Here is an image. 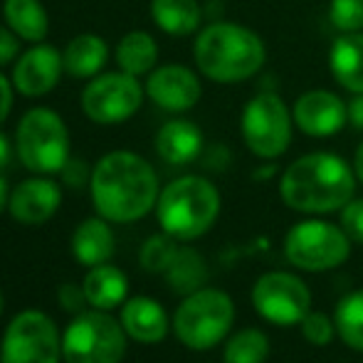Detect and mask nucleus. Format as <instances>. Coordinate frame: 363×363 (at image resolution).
Segmentation results:
<instances>
[{"instance_id":"obj_38","label":"nucleus","mask_w":363,"mask_h":363,"mask_svg":"<svg viewBox=\"0 0 363 363\" xmlns=\"http://www.w3.org/2000/svg\"><path fill=\"white\" fill-rule=\"evenodd\" d=\"M10 158H13V146H10V139L0 131V171H3L5 166L10 163Z\"/></svg>"},{"instance_id":"obj_22","label":"nucleus","mask_w":363,"mask_h":363,"mask_svg":"<svg viewBox=\"0 0 363 363\" xmlns=\"http://www.w3.org/2000/svg\"><path fill=\"white\" fill-rule=\"evenodd\" d=\"M82 287H84L86 301H89L91 309L109 311L114 306L124 304L129 282H126V274L114 264H96V267H89Z\"/></svg>"},{"instance_id":"obj_18","label":"nucleus","mask_w":363,"mask_h":363,"mask_svg":"<svg viewBox=\"0 0 363 363\" xmlns=\"http://www.w3.org/2000/svg\"><path fill=\"white\" fill-rule=\"evenodd\" d=\"M203 151V131L188 119H173L158 129L156 153L171 166H188Z\"/></svg>"},{"instance_id":"obj_21","label":"nucleus","mask_w":363,"mask_h":363,"mask_svg":"<svg viewBox=\"0 0 363 363\" xmlns=\"http://www.w3.org/2000/svg\"><path fill=\"white\" fill-rule=\"evenodd\" d=\"M65 72L77 79H91L104 69V65L109 62V45L99 35H77L67 43L62 52Z\"/></svg>"},{"instance_id":"obj_6","label":"nucleus","mask_w":363,"mask_h":363,"mask_svg":"<svg viewBox=\"0 0 363 363\" xmlns=\"http://www.w3.org/2000/svg\"><path fill=\"white\" fill-rule=\"evenodd\" d=\"M235 321V304L220 289H198L181 301L173 316L178 341L193 351H208L228 336Z\"/></svg>"},{"instance_id":"obj_25","label":"nucleus","mask_w":363,"mask_h":363,"mask_svg":"<svg viewBox=\"0 0 363 363\" xmlns=\"http://www.w3.org/2000/svg\"><path fill=\"white\" fill-rule=\"evenodd\" d=\"M114 57L121 72L134 77L151 74L158 62V45L144 30H134V33H126L119 40V45L114 50Z\"/></svg>"},{"instance_id":"obj_41","label":"nucleus","mask_w":363,"mask_h":363,"mask_svg":"<svg viewBox=\"0 0 363 363\" xmlns=\"http://www.w3.org/2000/svg\"><path fill=\"white\" fill-rule=\"evenodd\" d=\"M0 314H3V294H0Z\"/></svg>"},{"instance_id":"obj_34","label":"nucleus","mask_w":363,"mask_h":363,"mask_svg":"<svg viewBox=\"0 0 363 363\" xmlns=\"http://www.w3.org/2000/svg\"><path fill=\"white\" fill-rule=\"evenodd\" d=\"M60 173H62V181L67 183V186H72V188H82L86 181H91L89 166H86L82 158H69Z\"/></svg>"},{"instance_id":"obj_19","label":"nucleus","mask_w":363,"mask_h":363,"mask_svg":"<svg viewBox=\"0 0 363 363\" xmlns=\"http://www.w3.org/2000/svg\"><path fill=\"white\" fill-rule=\"evenodd\" d=\"M114 233L106 218H86L72 235V255L84 267L106 264L114 255Z\"/></svg>"},{"instance_id":"obj_27","label":"nucleus","mask_w":363,"mask_h":363,"mask_svg":"<svg viewBox=\"0 0 363 363\" xmlns=\"http://www.w3.org/2000/svg\"><path fill=\"white\" fill-rule=\"evenodd\" d=\"M334 324L336 334L349 349L363 351V289L351 291L336 304Z\"/></svg>"},{"instance_id":"obj_3","label":"nucleus","mask_w":363,"mask_h":363,"mask_svg":"<svg viewBox=\"0 0 363 363\" xmlns=\"http://www.w3.org/2000/svg\"><path fill=\"white\" fill-rule=\"evenodd\" d=\"M193 60L208 79L218 84H238L262 69L267 48L255 30L218 20L198 33Z\"/></svg>"},{"instance_id":"obj_26","label":"nucleus","mask_w":363,"mask_h":363,"mask_svg":"<svg viewBox=\"0 0 363 363\" xmlns=\"http://www.w3.org/2000/svg\"><path fill=\"white\" fill-rule=\"evenodd\" d=\"M168 284L173 287V291L178 294H193V291L203 289L208 272H206V259L191 247H178L173 262L168 264L166 272Z\"/></svg>"},{"instance_id":"obj_13","label":"nucleus","mask_w":363,"mask_h":363,"mask_svg":"<svg viewBox=\"0 0 363 363\" xmlns=\"http://www.w3.org/2000/svg\"><path fill=\"white\" fill-rule=\"evenodd\" d=\"M146 96L163 111L181 114L201 101L203 86L193 69L183 65H161L146 79Z\"/></svg>"},{"instance_id":"obj_4","label":"nucleus","mask_w":363,"mask_h":363,"mask_svg":"<svg viewBox=\"0 0 363 363\" xmlns=\"http://www.w3.org/2000/svg\"><path fill=\"white\" fill-rule=\"evenodd\" d=\"M220 193L208 178L181 176L161 191L156 218L163 233L176 240H198L216 225Z\"/></svg>"},{"instance_id":"obj_5","label":"nucleus","mask_w":363,"mask_h":363,"mask_svg":"<svg viewBox=\"0 0 363 363\" xmlns=\"http://www.w3.org/2000/svg\"><path fill=\"white\" fill-rule=\"evenodd\" d=\"M15 153L28 171L50 176L69 161V131L57 111L35 106L20 119L15 131Z\"/></svg>"},{"instance_id":"obj_8","label":"nucleus","mask_w":363,"mask_h":363,"mask_svg":"<svg viewBox=\"0 0 363 363\" xmlns=\"http://www.w3.org/2000/svg\"><path fill=\"white\" fill-rule=\"evenodd\" d=\"M291 111L274 91H259L245 104L240 131L257 158H279L291 144Z\"/></svg>"},{"instance_id":"obj_24","label":"nucleus","mask_w":363,"mask_h":363,"mask_svg":"<svg viewBox=\"0 0 363 363\" xmlns=\"http://www.w3.org/2000/svg\"><path fill=\"white\" fill-rule=\"evenodd\" d=\"M151 18L166 35L186 38L201 28L203 8L198 0H151Z\"/></svg>"},{"instance_id":"obj_40","label":"nucleus","mask_w":363,"mask_h":363,"mask_svg":"<svg viewBox=\"0 0 363 363\" xmlns=\"http://www.w3.org/2000/svg\"><path fill=\"white\" fill-rule=\"evenodd\" d=\"M8 201H10V191H8V183H5V178L0 176V213L8 208Z\"/></svg>"},{"instance_id":"obj_31","label":"nucleus","mask_w":363,"mask_h":363,"mask_svg":"<svg viewBox=\"0 0 363 363\" xmlns=\"http://www.w3.org/2000/svg\"><path fill=\"white\" fill-rule=\"evenodd\" d=\"M301 334L309 344L314 346H326L336 334V324L321 311H309V314L301 319Z\"/></svg>"},{"instance_id":"obj_30","label":"nucleus","mask_w":363,"mask_h":363,"mask_svg":"<svg viewBox=\"0 0 363 363\" xmlns=\"http://www.w3.org/2000/svg\"><path fill=\"white\" fill-rule=\"evenodd\" d=\"M329 20L341 33H361L363 30V0H331Z\"/></svg>"},{"instance_id":"obj_14","label":"nucleus","mask_w":363,"mask_h":363,"mask_svg":"<svg viewBox=\"0 0 363 363\" xmlns=\"http://www.w3.org/2000/svg\"><path fill=\"white\" fill-rule=\"evenodd\" d=\"M291 119L296 129L304 131L306 136L321 139V136H334L344 129L349 121V109H346V101L334 91L311 89L294 101Z\"/></svg>"},{"instance_id":"obj_33","label":"nucleus","mask_w":363,"mask_h":363,"mask_svg":"<svg viewBox=\"0 0 363 363\" xmlns=\"http://www.w3.org/2000/svg\"><path fill=\"white\" fill-rule=\"evenodd\" d=\"M57 299H60V304H62V309L72 311V314H79V311H84L86 306H89L86 294H84V287H77V284H72V282H67V284L60 287Z\"/></svg>"},{"instance_id":"obj_28","label":"nucleus","mask_w":363,"mask_h":363,"mask_svg":"<svg viewBox=\"0 0 363 363\" xmlns=\"http://www.w3.org/2000/svg\"><path fill=\"white\" fill-rule=\"evenodd\" d=\"M269 356V339L259 329H242L225 344V363H264Z\"/></svg>"},{"instance_id":"obj_39","label":"nucleus","mask_w":363,"mask_h":363,"mask_svg":"<svg viewBox=\"0 0 363 363\" xmlns=\"http://www.w3.org/2000/svg\"><path fill=\"white\" fill-rule=\"evenodd\" d=\"M354 173H356V178L363 183V144L356 148V156H354Z\"/></svg>"},{"instance_id":"obj_16","label":"nucleus","mask_w":363,"mask_h":363,"mask_svg":"<svg viewBox=\"0 0 363 363\" xmlns=\"http://www.w3.org/2000/svg\"><path fill=\"white\" fill-rule=\"evenodd\" d=\"M62 206V188L48 176H33L18 183L10 193L8 211L23 225H43L48 223Z\"/></svg>"},{"instance_id":"obj_11","label":"nucleus","mask_w":363,"mask_h":363,"mask_svg":"<svg viewBox=\"0 0 363 363\" xmlns=\"http://www.w3.org/2000/svg\"><path fill=\"white\" fill-rule=\"evenodd\" d=\"M146 89L139 77L126 72H106L91 77L82 91V111L89 121L101 126L124 124L144 104Z\"/></svg>"},{"instance_id":"obj_23","label":"nucleus","mask_w":363,"mask_h":363,"mask_svg":"<svg viewBox=\"0 0 363 363\" xmlns=\"http://www.w3.org/2000/svg\"><path fill=\"white\" fill-rule=\"evenodd\" d=\"M3 18L5 25L25 43H43L50 33L48 10L40 0H5Z\"/></svg>"},{"instance_id":"obj_12","label":"nucleus","mask_w":363,"mask_h":363,"mask_svg":"<svg viewBox=\"0 0 363 363\" xmlns=\"http://www.w3.org/2000/svg\"><path fill=\"white\" fill-rule=\"evenodd\" d=\"M252 304L262 319L279 326L301 324L311 311V294L296 274L267 272L255 282Z\"/></svg>"},{"instance_id":"obj_32","label":"nucleus","mask_w":363,"mask_h":363,"mask_svg":"<svg viewBox=\"0 0 363 363\" xmlns=\"http://www.w3.org/2000/svg\"><path fill=\"white\" fill-rule=\"evenodd\" d=\"M341 228L349 235V240L363 245V198H351L341 208Z\"/></svg>"},{"instance_id":"obj_10","label":"nucleus","mask_w":363,"mask_h":363,"mask_svg":"<svg viewBox=\"0 0 363 363\" xmlns=\"http://www.w3.org/2000/svg\"><path fill=\"white\" fill-rule=\"evenodd\" d=\"M62 339L45 311H20L8 324L0 344V363H60Z\"/></svg>"},{"instance_id":"obj_7","label":"nucleus","mask_w":363,"mask_h":363,"mask_svg":"<svg viewBox=\"0 0 363 363\" xmlns=\"http://www.w3.org/2000/svg\"><path fill=\"white\" fill-rule=\"evenodd\" d=\"M124 354V326L101 309L74 314L62 334L65 363H121Z\"/></svg>"},{"instance_id":"obj_2","label":"nucleus","mask_w":363,"mask_h":363,"mask_svg":"<svg viewBox=\"0 0 363 363\" xmlns=\"http://www.w3.org/2000/svg\"><path fill=\"white\" fill-rule=\"evenodd\" d=\"M356 173L336 153L316 151L296 158L279 181V196L291 211L324 216L341 211L354 198Z\"/></svg>"},{"instance_id":"obj_35","label":"nucleus","mask_w":363,"mask_h":363,"mask_svg":"<svg viewBox=\"0 0 363 363\" xmlns=\"http://www.w3.org/2000/svg\"><path fill=\"white\" fill-rule=\"evenodd\" d=\"M18 35L8 28V25H0V67L10 65L20 52V43Z\"/></svg>"},{"instance_id":"obj_20","label":"nucleus","mask_w":363,"mask_h":363,"mask_svg":"<svg viewBox=\"0 0 363 363\" xmlns=\"http://www.w3.org/2000/svg\"><path fill=\"white\" fill-rule=\"evenodd\" d=\"M329 67L334 79L351 94H363V30L344 33L334 40L329 52Z\"/></svg>"},{"instance_id":"obj_9","label":"nucleus","mask_w":363,"mask_h":363,"mask_svg":"<svg viewBox=\"0 0 363 363\" xmlns=\"http://www.w3.org/2000/svg\"><path fill=\"white\" fill-rule=\"evenodd\" d=\"M284 255L294 267L304 272H324L349 259L351 240L344 228H336L324 220H304L287 233Z\"/></svg>"},{"instance_id":"obj_17","label":"nucleus","mask_w":363,"mask_h":363,"mask_svg":"<svg viewBox=\"0 0 363 363\" xmlns=\"http://www.w3.org/2000/svg\"><path fill=\"white\" fill-rule=\"evenodd\" d=\"M121 326L126 336L139 344H158L168 334V316L151 296H134L121 306Z\"/></svg>"},{"instance_id":"obj_29","label":"nucleus","mask_w":363,"mask_h":363,"mask_svg":"<svg viewBox=\"0 0 363 363\" xmlns=\"http://www.w3.org/2000/svg\"><path fill=\"white\" fill-rule=\"evenodd\" d=\"M178 252V245H176V238H171L168 233L163 235H153L144 242L139 252V262L146 272H166L168 264L173 262Z\"/></svg>"},{"instance_id":"obj_1","label":"nucleus","mask_w":363,"mask_h":363,"mask_svg":"<svg viewBox=\"0 0 363 363\" xmlns=\"http://www.w3.org/2000/svg\"><path fill=\"white\" fill-rule=\"evenodd\" d=\"M91 203L109 223H136L158 203V176L144 156L111 151L91 168Z\"/></svg>"},{"instance_id":"obj_36","label":"nucleus","mask_w":363,"mask_h":363,"mask_svg":"<svg viewBox=\"0 0 363 363\" xmlns=\"http://www.w3.org/2000/svg\"><path fill=\"white\" fill-rule=\"evenodd\" d=\"M13 82H8L3 74H0V124L10 116V109H13Z\"/></svg>"},{"instance_id":"obj_15","label":"nucleus","mask_w":363,"mask_h":363,"mask_svg":"<svg viewBox=\"0 0 363 363\" xmlns=\"http://www.w3.org/2000/svg\"><path fill=\"white\" fill-rule=\"evenodd\" d=\"M65 72L62 52L52 45L35 43L28 52L15 60L13 67V86L23 96H45L60 84Z\"/></svg>"},{"instance_id":"obj_37","label":"nucleus","mask_w":363,"mask_h":363,"mask_svg":"<svg viewBox=\"0 0 363 363\" xmlns=\"http://www.w3.org/2000/svg\"><path fill=\"white\" fill-rule=\"evenodd\" d=\"M346 109H349V124L354 129L363 131V94H354V99L346 104Z\"/></svg>"}]
</instances>
